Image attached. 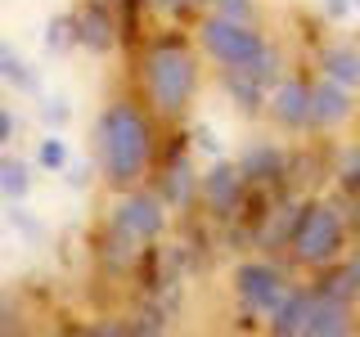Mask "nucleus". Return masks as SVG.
<instances>
[{
    "label": "nucleus",
    "instance_id": "25",
    "mask_svg": "<svg viewBox=\"0 0 360 337\" xmlns=\"http://www.w3.org/2000/svg\"><path fill=\"white\" fill-rule=\"evenodd\" d=\"M189 135H194V140H198V149H202V153L221 157V140H217V131H212L207 121H194V126H189Z\"/></svg>",
    "mask_w": 360,
    "mask_h": 337
},
{
    "label": "nucleus",
    "instance_id": "24",
    "mask_svg": "<svg viewBox=\"0 0 360 337\" xmlns=\"http://www.w3.org/2000/svg\"><path fill=\"white\" fill-rule=\"evenodd\" d=\"M212 9L225 18H239V22H252V14H257L252 0H212Z\"/></svg>",
    "mask_w": 360,
    "mask_h": 337
},
{
    "label": "nucleus",
    "instance_id": "15",
    "mask_svg": "<svg viewBox=\"0 0 360 337\" xmlns=\"http://www.w3.org/2000/svg\"><path fill=\"white\" fill-rule=\"evenodd\" d=\"M198 194V180H194V166H189V157L185 153H176L172 157V166L162 171V198L172 202V207H189Z\"/></svg>",
    "mask_w": 360,
    "mask_h": 337
},
{
    "label": "nucleus",
    "instance_id": "11",
    "mask_svg": "<svg viewBox=\"0 0 360 337\" xmlns=\"http://www.w3.org/2000/svg\"><path fill=\"white\" fill-rule=\"evenodd\" d=\"M311 306H315V288H288L284 301L270 310V324L266 329L275 337H292V333H307V319H311Z\"/></svg>",
    "mask_w": 360,
    "mask_h": 337
},
{
    "label": "nucleus",
    "instance_id": "10",
    "mask_svg": "<svg viewBox=\"0 0 360 337\" xmlns=\"http://www.w3.org/2000/svg\"><path fill=\"white\" fill-rule=\"evenodd\" d=\"M270 117L279 121L284 131H307L311 126V86L302 81V77H288V81L275 86V95H270Z\"/></svg>",
    "mask_w": 360,
    "mask_h": 337
},
{
    "label": "nucleus",
    "instance_id": "3",
    "mask_svg": "<svg viewBox=\"0 0 360 337\" xmlns=\"http://www.w3.org/2000/svg\"><path fill=\"white\" fill-rule=\"evenodd\" d=\"M342 211L333 202H302L297 220H292V234H288V252L297 256L307 270H324L338 261L342 252Z\"/></svg>",
    "mask_w": 360,
    "mask_h": 337
},
{
    "label": "nucleus",
    "instance_id": "31",
    "mask_svg": "<svg viewBox=\"0 0 360 337\" xmlns=\"http://www.w3.org/2000/svg\"><path fill=\"white\" fill-rule=\"evenodd\" d=\"M9 140H14V112H9V108H0V149H5Z\"/></svg>",
    "mask_w": 360,
    "mask_h": 337
},
{
    "label": "nucleus",
    "instance_id": "32",
    "mask_svg": "<svg viewBox=\"0 0 360 337\" xmlns=\"http://www.w3.org/2000/svg\"><path fill=\"white\" fill-rule=\"evenodd\" d=\"M352 265H356V275H360V239H356V247H352Z\"/></svg>",
    "mask_w": 360,
    "mask_h": 337
},
{
    "label": "nucleus",
    "instance_id": "5",
    "mask_svg": "<svg viewBox=\"0 0 360 337\" xmlns=\"http://www.w3.org/2000/svg\"><path fill=\"white\" fill-rule=\"evenodd\" d=\"M112 225L127 230L131 239L153 243L167 234V207L158 194H144V189H122V198L112 202Z\"/></svg>",
    "mask_w": 360,
    "mask_h": 337
},
{
    "label": "nucleus",
    "instance_id": "9",
    "mask_svg": "<svg viewBox=\"0 0 360 337\" xmlns=\"http://www.w3.org/2000/svg\"><path fill=\"white\" fill-rule=\"evenodd\" d=\"M77 22V45L90 54H108L117 45V14L104 5V0H82V9L72 14Z\"/></svg>",
    "mask_w": 360,
    "mask_h": 337
},
{
    "label": "nucleus",
    "instance_id": "19",
    "mask_svg": "<svg viewBox=\"0 0 360 337\" xmlns=\"http://www.w3.org/2000/svg\"><path fill=\"white\" fill-rule=\"evenodd\" d=\"M140 239H131L127 230H117L112 225L108 239H104V270H131L135 261H140V247H135Z\"/></svg>",
    "mask_w": 360,
    "mask_h": 337
},
{
    "label": "nucleus",
    "instance_id": "33",
    "mask_svg": "<svg viewBox=\"0 0 360 337\" xmlns=\"http://www.w3.org/2000/svg\"><path fill=\"white\" fill-rule=\"evenodd\" d=\"M356 5H360V0H356Z\"/></svg>",
    "mask_w": 360,
    "mask_h": 337
},
{
    "label": "nucleus",
    "instance_id": "29",
    "mask_svg": "<svg viewBox=\"0 0 360 337\" xmlns=\"http://www.w3.org/2000/svg\"><path fill=\"white\" fill-rule=\"evenodd\" d=\"M320 5H324V14H329L333 22H342V18L356 9V0H320Z\"/></svg>",
    "mask_w": 360,
    "mask_h": 337
},
{
    "label": "nucleus",
    "instance_id": "13",
    "mask_svg": "<svg viewBox=\"0 0 360 337\" xmlns=\"http://www.w3.org/2000/svg\"><path fill=\"white\" fill-rule=\"evenodd\" d=\"M342 333H352V306L315 292V306H311V319H307V337H342Z\"/></svg>",
    "mask_w": 360,
    "mask_h": 337
},
{
    "label": "nucleus",
    "instance_id": "7",
    "mask_svg": "<svg viewBox=\"0 0 360 337\" xmlns=\"http://www.w3.org/2000/svg\"><path fill=\"white\" fill-rule=\"evenodd\" d=\"M198 194H202V202H207L212 216H230V211H239V202L248 194V180L239 171V162H221V157H217V166L198 180Z\"/></svg>",
    "mask_w": 360,
    "mask_h": 337
},
{
    "label": "nucleus",
    "instance_id": "6",
    "mask_svg": "<svg viewBox=\"0 0 360 337\" xmlns=\"http://www.w3.org/2000/svg\"><path fill=\"white\" fill-rule=\"evenodd\" d=\"M234 292H239V306L248 315H270L284 301V275H279V265L270 261H243L239 270H234Z\"/></svg>",
    "mask_w": 360,
    "mask_h": 337
},
{
    "label": "nucleus",
    "instance_id": "26",
    "mask_svg": "<svg viewBox=\"0 0 360 337\" xmlns=\"http://www.w3.org/2000/svg\"><path fill=\"white\" fill-rule=\"evenodd\" d=\"M9 220H14L18 230L27 234V239H41V225H37V220L27 216V207H22V202H14V207H9Z\"/></svg>",
    "mask_w": 360,
    "mask_h": 337
},
{
    "label": "nucleus",
    "instance_id": "2",
    "mask_svg": "<svg viewBox=\"0 0 360 337\" xmlns=\"http://www.w3.org/2000/svg\"><path fill=\"white\" fill-rule=\"evenodd\" d=\"M140 81H144V95H149L158 117H167V121L185 117L189 99H194V86H198V59L180 32H167V37L144 45Z\"/></svg>",
    "mask_w": 360,
    "mask_h": 337
},
{
    "label": "nucleus",
    "instance_id": "20",
    "mask_svg": "<svg viewBox=\"0 0 360 337\" xmlns=\"http://www.w3.org/2000/svg\"><path fill=\"white\" fill-rule=\"evenodd\" d=\"M0 194L9 202H22L32 194V171L27 162H18V157H0Z\"/></svg>",
    "mask_w": 360,
    "mask_h": 337
},
{
    "label": "nucleus",
    "instance_id": "21",
    "mask_svg": "<svg viewBox=\"0 0 360 337\" xmlns=\"http://www.w3.org/2000/svg\"><path fill=\"white\" fill-rule=\"evenodd\" d=\"M45 45H50V50H68V45H77L72 14H54L50 22H45Z\"/></svg>",
    "mask_w": 360,
    "mask_h": 337
},
{
    "label": "nucleus",
    "instance_id": "23",
    "mask_svg": "<svg viewBox=\"0 0 360 337\" xmlns=\"http://www.w3.org/2000/svg\"><path fill=\"white\" fill-rule=\"evenodd\" d=\"M37 162L45 166V171H63L68 166V144L59 140V135H45V140L37 144Z\"/></svg>",
    "mask_w": 360,
    "mask_h": 337
},
{
    "label": "nucleus",
    "instance_id": "22",
    "mask_svg": "<svg viewBox=\"0 0 360 337\" xmlns=\"http://www.w3.org/2000/svg\"><path fill=\"white\" fill-rule=\"evenodd\" d=\"M338 185H342V194L360 198V144L342 153V162H338Z\"/></svg>",
    "mask_w": 360,
    "mask_h": 337
},
{
    "label": "nucleus",
    "instance_id": "1",
    "mask_svg": "<svg viewBox=\"0 0 360 337\" xmlns=\"http://www.w3.org/2000/svg\"><path fill=\"white\" fill-rule=\"evenodd\" d=\"M95 157L112 189H135L153 162V126L131 99H117L95 121Z\"/></svg>",
    "mask_w": 360,
    "mask_h": 337
},
{
    "label": "nucleus",
    "instance_id": "4",
    "mask_svg": "<svg viewBox=\"0 0 360 337\" xmlns=\"http://www.w3.org/2000/svg\"><path fill=\"white\" fill-rule=\"evenodd\" d=\"M198 41H202V50H207L221 67H239V72H248V67H252V63L266 54V37L252 27V22L225 18V14L202 18Z\"/></svg>",
    "mask_w": 360,
    "mask_h": 337
},
{
    "label": "nucleus",
    "instance_id": "14",
    "mask_svg": "<svg viewBox=\"0 0 360 337\" xmlns=\"http://www.w3.org/2000/svg\"><path fill=\"white\" fill-rule=\"evenodd\" d=\"M221 86L230 90V99L239 104V112H262V104H266V86L257 81L252 72H239V67H221Z\"/></svg>",
    "mask_w": 360,
    "mask_h": 337
},
{
    "label": "nucleus",
    "instance_id": "17",
    "mask_svg": "<svg viewBox=\"0 0 360 337\" xmlns=\"http://www.w3.org/2000/svg\"><path fill=\"white\" fill-rule=\"evenodd\" d=\"M315 292H320V297H333V301H347V306H352V301L360 297V275H356V265H342V270H329L324 265L320 270V279H315L311 284Z\"/></svg>",
    "mask_w": 360,
    "mask_h": 337
},
{
    "label": "nucleus",
    "instance_id": "16",
    "mask_svg": "<svg viewBox=\"0 0 360 337\" xmlns=\"http://www.w3.org/2000/svg\"><path fill=\"white\" fill-rule=\"evenodd\" d=\"M320 72L356 90V86H360V50H356V45H324Z\"/></svg>",
    "mask_w": 360,
    "mask_h": 337
},
{
    "label": "nucleus",
    "instance_id": "30",
    "mask_svg": "<svg viewBox=\"0 0 360 337\" xmlns=\"http://www.w3.org/2000/svg\"><path fill=\"white\" fill-rule=\"evenodd\" d=\"M18 329H22V324H18V310L0 297V333H18Z\"/></svg>",
    "mask_w": 360,
    "mask_h": 337
},
{
    "label": "nucleus",
    "instance_id": "18",
    "mask_svg": "<svg viewBox=\"0 0 360 337\" xmlns=\"http://www.w3.org/2000/svg\"><path fill=\"white\" fill-rule=\"evenodd\" d=\"M0 81H9L18 90V95H41V81H37V72L27 67V59L14 50L9 41H0Z\"/></svg>",
    "mask_w": 360,
    "mask_h": 337
},
{
    "label": "nucleus",
    "instance_id": "12",
    "mask_svg": "<svg viewBox=\"0 0 360 337\" xmlns=\"http://www.w3.org/2000/svg\"><path fill=\"white\" fill-rule=\"evenodd\" d=\"M284 149H275V144H248V153L239 157V171L248 185H275L279 176H284Z\"/></svg>",
    "mask_w": 360,
    "mask_h": 337
},
{
    "label": "nucleus",
    "instance_id": "27",
    "mask_svg": "<svg viewBox=\"0 0 360 337\" xmlns=\"http://www.w3.org/2000/svg\"><path fill=\"white\" fill-rule=\"evenodd\" d=\"M41 117L50 121V126H63V121H68V104H63V99H41Z\"/></svg>",
    "mask_w": 360,
    "mask_h": 337
},
{
    "label": "nucleus",
    "instance_id": "28",
    "mask_svg": "<svg viewBox=\"0 0 360 337\" xmlns=\"http://www.w3.org/2000/svg\"><path fill=\"white\" fill-rule=\"evenodd\" d=\"M63 171H68V185H72V189H86V185H90V180H95V166H90V162H77V166H63Z\"/></svg>",
    "mask_w": 360,
    "mask_h": 337
},
{
    "label": "nucleus",
    "instance_id": "8",
    "mask_svg": "<svg viewBox=\"0 0 360 337\" xmlns=\"http://www.w3.org/2000/svg\"><path fill=\"white\" fill-rule=\"evenodd\" d=\"M356 112V99H352V86L333 81V77H320L311 86V126L315 131H338L347 126Z\"/></svg>",
    "mask_w": 360,
    "mask_h": 337
}]
</instances>
